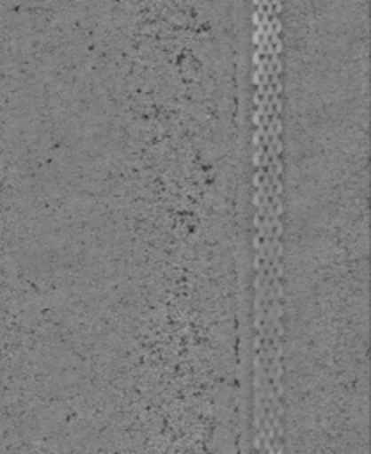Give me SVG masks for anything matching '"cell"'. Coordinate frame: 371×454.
I'll use <instances>...</instances> for the list:
<instances>
[{
  "mask_svg": "<svg viewBox=\"0 0 371 454\" xmlns=\"http://www.w3.org/2000/svg\"><path fill=\"white\" fill-rule=\"evenodd\" d=\"M272 44H273V51H275V53H280V51H282V41H280V39H277V41L272 43Z\"/></svg>",
  "mask_w": 371,
  "mask_h": 454,
  "instance_id": "3957f363",
  "label": "cell"
},
{
  "mask_svg": "<svg viewBox=\"0 0 371 454\" xmlns=\"http://www.w3.org/2000/svg\"><path fill=\"white\" fill-rule=\"evenodd\" d=\"M252 4L257 7V5H261V0H252Z\"/></svg>",
  "mask_w": 371,
  "mask_h": 454,
  "instance_id": "52a82bcc",
  "label": "cell"
},
{
  "mask_svg": "<svg viewBox=\"0 0 371 454\" xmlns=\"http://www.w3.org/2000/svg\"><path fill=\"white\" fill-rule=\"evenodd\" d=\"M252 23L256 25V27H259V25H263L261 23V12H257V11H254V14H252Z\"/></svg>",
  "mask_w": 371,
  "mask_h": 454,
  "instance_id": "7a4b0ae2",
  "label": "cell"
},
{
  "mask_svg": "<svg viewBox=\"0 0 371 454\" xmlns=\"http://www.w3.org/2000/svg\"><path fill=\"white\" fill-rule=\"evenodd\" d=\"M272 32H275V34H279L280 32V28H282V23L279 21V18H275V16H272Z\"/></svg>",
  "mask_w": 371,
  "mask_h": 454,
  "instance_id": "6da1fadb",
  "label": "cell"
},
{
  "mask_svg": "<svg viewBox=\"0 0 371 454\" xmlns=\"http://www.w3.org/2000/svg\"><path fill=\"white\" fill-rule=\"evenodd\" d=\"M252 122L256 124V128H257V126H261V115H259L257 112H254V114H252Z\"/></svg>",
  "mask_w": 371,
  "mask_h": 454,
  "instance_id": "277c9868",
  "label": "cell"
},
{
  "mask_svg": "<svg viewBox=\"0 0 371 454\" xmlns=\"http://www.w3.org/2000/svg\"><path fill=\"white\" fill-rule=\"evenodd\" d=\"M266 4H270V0H261V5H266Z\"/></svg>",
  "mask_w": 371,
  "mask_h": 454,
  "instance_id": "ba28073f",
  "label": "cell"
},
{
  "mask_svg": "<svg viewBox=\"0 0 371 454\" xmlns=\"http://www.w3.org/2000/svg\"><path fill=\"white\" fill-rule=\"evenodd\" d=\"M252 144H254V147H257V145L261 144V135H259L257 131H254V137H252Z\"/></svg>",
  "mask_w": 371,
  "mask_h": 454,
  "instance_id": "5b68a950",
  "label": "cell"
},
{
  "mask_svg": "<svg viewBox=\"0 0 371 454\" xmlns=\"http://www.w3.org/2000/svg\"><path fill=\"white\" fill-rule=\"evenodd\" d=\"M252 62H254L256 66H259V64H261V55H259L257 51L252 55Z\"/></svg>",
  "mask_w": 371,
  "mask_h": 454,
  "instance_id": "8992f818",
  "label": "cell"
}]
</instances>
